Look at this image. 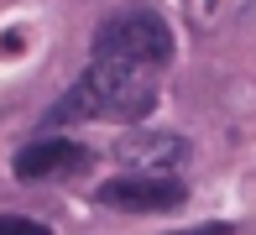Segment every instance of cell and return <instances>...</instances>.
<instances>
[{
  "label": "cell",
  "instance_id": "cell-4",
  "mask_svg": "<svg viewBox=\"0 0 256 235\" xmlns=\"http://www.w3.org/2000/svg\"><path fill=\"white\" fill-rule=\"evenodd\" d=\"M94 162V152L78 141H32L16 152V178L37 183V178H58V172H84Z\"/></svg>",
  "mask_w": 256,
  "mask_h": 235
},
{
  "label": "cell",
  "instance_id": "cell-2",
  "mask_svg": "<svg viewBox=\"0 0 256 235\" xmlns=\"http://www.w3.org/2000/svg\"><path fill=\"white\" fill-rule=\"evenodd\" d=\"M94 58H136V63L168 68L172 63V32L152 6H126L100 21L94 32Z\"/></svg>",
  "mask_w": 256,
  "mask_h": 235
},
{
  "label": "cell",
  "instance_id": "cell-6",
  "mask_svg": "<svg viewBox=\"0 0 256 235\" xmlns=\"http://www.w3.org/2000/svg\"><path fill=\"white\" fill-rule=\"evenodd\" d=\"M0 235H52V230L37 225V220H21V214H0Z\"/></svg>",
  "mask_w": 256,
  "mask_h": 235
},
{
  "label": "cell",
  "instance_id": "cell-5",
  "mask_svg": "<svg viewBox=\"0 0 256 235\" xmlns=\"http://www.w3.org/2000/svg\"><path fill=\"white\" fill-rule=\"evenodd\" d=\"M120 157L136 172H168L188 157V141L183 136H131V141H120Z\"/></svg>",
  "mask_w": 256,
  "mask_h": 235
},
{
  "label": "cell",
  "instance_id": "cell-3",
  "mask_svg": "<svg viewBox=\"0 0 256 235\" xmlns=\"http://www.w3.org/2000/svg\"><path fill=\"white\" fill-rule=\"evenodd\" d=\"M94 198L104 209H126V214H168L188 198V188L168 172H126V178H110Z\"/></svg>",
  "mask_w": 256,
  "mask_h": 235
},
{
  "label": "cell",
  "instance_id": "cell-1",
  "mask_svg": "<svg viewBox=\"0 0 256 235\" xmlns=\"http://www.w3.org/2000/svg\"><path fill=\"white\" fill-rule=\"evenodd\" d=\"M157 74L152 63L136 58H94L74 89L48 110V126H74V120H146L157 104Z\"/></svg>",
  "mask_w": 256,
  "mask_h": 235
}]
</instances>
